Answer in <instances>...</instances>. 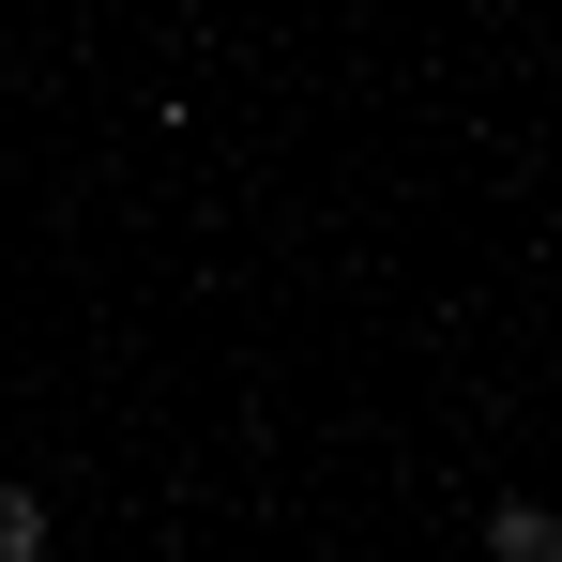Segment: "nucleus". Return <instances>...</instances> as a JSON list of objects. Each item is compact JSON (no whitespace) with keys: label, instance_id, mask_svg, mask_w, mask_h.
<instances>
[{"label":"nucleus","instance_id":"nucleus-1","mask_svg":"<svg viewBox=\"0 0 562 562\" xmlns=\"http://www.w3.org/2000/svg\"><path fill=\"white\" fill-rule=\"evenodd\" d=\"M46 548V502H31V486H0V562H31Z\"/></svg>","mask_w":562,"mask_h":562}]
</instances>
